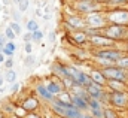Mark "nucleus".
I'll return each mask as SVG.
<instances>
[{"mask_svg":"<svg viewBox=\"0 0 128 118\" xmlns=\"http://www.w3.org/2000/svg\"><path fill=\"white\" fill-rule=\"evenodd\" d=\"M3 64H4V67H6V69H12V67H14V58H12V57L6 58Z\"/></svg>","mask_w":128,"mask_h":118,"instance_id":"nucleus-33","label":"nucleus"},{"mask_svg":"<svg viewBox=\"0 0 128 118\" xmlns=\"http://www.w3.org/2000/svg\"><path fill=\"white\" fill-rule=\"evenodd\" d=\"M80 115H82V111L78 109L76 106L74 108H64V112H63L64 118H80Z\"/></svg>","mask_w":128,"mask_h":118,"instance_id":"nucleus-16","label":"nucleus"},{"mask_svg":"<svg viewBox=\"0 0 128 118\" xmlns=\"http://www.w3.org/2000/svg\"><path fill=\"white\" fill-rule=\"evenodd\" d=\"M4 81H8L9 84H14L16 82V72L12 70V69H8L6 73H4Z\"/></svg>","mask_w":128,"mask_h":118,"instance_id":"nucleus-20","label":"nucleus"},{"mask_svg":"<svg viewBox=\"0 0 128 118\" xmlns=\"http://www.w3.org/2000/svg\"><path fill=\"white\" fill-rule=\"evenodd\" d=\"M73 8L80 14H90L101 9V3L97 0H74Z\"/></svg>","mask_w":128,"mask_h":118,"instance_id":"nucleus-5","label":"nucleus"},{"mask_svg":"<svg viewBox=\"0 0 128 118\" xmlns=\"http://www.w3.org/2000/svg\"><path fill=\"white\" fill-rule=\"evenodd\" d=\"M4 54H3V52H0V64H2V63H4Z\"/></svg>","mask_w":128,"mask_h":118,"instance_id":"nucleus-41","label":"nucleus"},{"mask_svg":"<svg viewBox=\"0 0 128 118\" xmlns=\"http://www.w3.org/2000/svg\"><path fill=\"white\" fill-rule=\"evenodd\" d=\"M107 21L110 24H121V26H128V11L124 8H115L106 14Z\"/></svg>","mask_w":128,"mask_h":118,"instance_id":"nucleus-3","label":"nucleus"},{"mask_svg":"<svg viewBox=\"0 0 128 118\" xmlns=\"http://www.w3.org/2000/svg\"><path fill=\"white\" fill-rule=\"evenodd\" d=\"M20 87H21V85H20L18 82H14V84H12V87H10V91H12V93H16V91L20 90Z\"/></svg>","mask_w":128,"mask_h":118,"instance_id":"nucleus-36","label":"nucleus"},{"mask_svg":"<svg viewBox=\"0 0 128 118\" xmlns=\"http://www.w3.org/2000/svg\"><path fill=\"white\" fill-rule=\"evenodd\" d=\"M80 118H94V117H92V115H88V114H84V112H82Z\"/></svg>","mask_w":128,"mask_h":118,"instance_id":"nucleus-42","label":"nucleus"},{"mask_svg":"<svg viewBox=\"0 0 128 118\" xmlns=\"http://www.w3.org/2000/svg\"><path fill=\"white\" fill-rule=\"evenodd\" d=\"M20 18H21V15H20V12H14V20L18 23L20 21Z\"/></svg>","mask_w":128,"mask_h":118,"instance_id":"nucleus-39","label":"nucleus"},{"mask_svg":"<svg viewBox=\"0 0 128 118\" xmlns=\"http://www.w3.org/2000/svg\"><path fill=\"white\" fill-rule=\"evenodd\" d=\"M72 103L80 109V111H90V105H88V100H85L84 97L80 96H72Z\"/></svg>","mask_w":128,"mask_h":118,"instance_id":"nucleus-11","label":"nucleus"},{"mask_svg":"<svg viewBox=\"0 0 128 118\" xmlns=\"http://www.w3.org/2000/svg\"><path fill=\"white\" fill-rule=\"evenodd\" d=\"M90 42H91L94 46H97V48H112V46L115 45V40L110 39V37H107V36H104L103 33L92 34V36L90 37Z\"/></svg>","mask_w":128,"mask_h":118,"instance_id":"nucleus-8","label":"nucleus"},{"mask_svg":"<svg viewBox=\"0 0 128 118\" xmlns=\"http://www.w3.org/2000/svg\"><path fill=\"white\" fill-rule=\"evenodd\" d=\"M97 2H100V3H106L107 0H97Z\"/></svg>","mask_w":128,"mask_h":118,"instance_id":"nucleus-45","label":"nucleus"},{"mask_svg":"<svg viewBox=\"0 0 128 118\" xmlns=\"http://www.w3.org/2000/svg\"><path fill=\"white\" fill-rule=\"evenodd\" d=\"M94 55H96V58H106V60H110V61L116 63L124 55V52L112 46V48H100L98 51L94 52Z\"/></svg>","mask_w":128,"mask_h":118,"instance_id":"nucleus-6","label":"nucleus"},{"mask_svg":"<svg viewBox=\"0 0 128 118\" xmlns=\"http://www.w3.org/2000/svg\"><path fill=\"white\" fill-rule=\"evenodd\" d=\"M3 82H4V78H2V76H0V87L3 85Z\"/></svg>","mask_w":128,"mask_h":118,"instance_id":"nucleus-43","label":"nucleus"},{"mask_svg":"<svg viewBox=\"0 0 128 118\" xmlns=\"http://www.w3.org/2000/svg\"><path fill=\"white\" fill-rule=\"evenodd\" d=\"M27 8H28V0H21V2L18 3V11H20V12H26Z\"/></svg>","mask_w":128,"mask_h":118,"instance_id":"nucleus-30","label":"nucleus"},{"mask_svg":"<svg viewBox=\"0 0 128 118\" xmlns=\"http://www.w3.org/2000/svg\"><path fill=\"white\" fill-rule=\"evenodd\" d=\"M27 31H30V33H33V31H36V30H39V24H37V21H34V20H30L28 23H27Z\"/></svg>","mask_w":128,"mask_h":118,"instance_id":"nucleus-24","label":"nucleus"},{"mask_svg":"<svg viewBox=\"0 0 128 118\" xmlns=\"http://www.w3.org/2000/svg\"><path fill=\"white\" fill-rule=\"evenodd\" d=\"M42 39H43V33H42L40 30L33 31V40H34V42H40Z\"/></svg>","mask_w":128,"mask_h":118,"instance_id":"nucleus-32","label":"nucleus"},{"mask_svg":"<svg viewBox=\"0 0 128 118\" xmlns=\"http://www.w3.org/2000/svg\"><path fill=\"white\" fill-rule=\"evenodd\" d=\"M101 33L110 39H113L115 42L118 40H125L128 39V26H121V24H110L106 26L101 30Z\"/></svg>","mask_w":128,"mask_h":118,"instance_id":"nucleus-1","label":"nucleus"},{"mask_svg":"<svg viewBox=\"0 0 128 118\" xmlns=\"http://www.w3.org/2000/svg\"><path fill=\"white\" fill-rule=\"evenodd\" d=\"M107 85L112 91H127V85L124 81H118V79H107Z\"/></svg>","mask_w":128,"mask_h":118,"instance_id":"nucleus-13","label":"nucleus"},{"mask_svg":"<svg viewBox=\"0 0 128 118\" xmlns=\"http://www.w3.org/2000/svg\"><path fill=\"white\" fill-rule=\"evenodd\" d=\"M0 118H3V115H2V112H0Z\"/></svg>","mask_w":128,"mask_h":118,"instance_id":"nucleus-47","label":"nucleus"},{"mask_svg":"<svg viewBox=\"0 0 128 118\" xmlns=\"http://www.w3.org/2000/svg\"><path fill=\"white\" fill-rule=\"evenodd\" d=\"M4 34H6V37L9 39V40H14L15 37H16V34H15V31L10 29V26L9 27H6V30H4Z\"/></svg>","mask_w":128,"mask_h":118,"instance_id":"nucleus-27","label":"nucleus"},{"mask_svg":"<svg viewBox=\"0 0 128 118\" xmlns=\"http://www.w3.org/2000/svg\"><path fill=\"white\" fill-rule=\"evenodd\" d=\"M52 70H54V73H55L57 76H61V78H70L68 70H67V66H64V64H61V63H55V64L52 66Z\"/></svg>","mask_w":128,"mask_h":118,"instance_id":"nucleus-15","label":"nucleus"},{"mask_svg":"<svg viewBox=\"0 0 128 118\" xmlns=\"http://www.w3.org/2000/svg\"><path fill=\"white\" fill-rule=\"evenodd\" d=\"M6 42H8L6 34H4V33H3V34H0V43H2V45H6Z\"/></svg>","mask_w":128,"mask_h":118,"instance_id":"nucleus-38","label":"nucleus"},{"mask_svg":"<svg viewBox=\"0 0 128 118\" xmlns=\"http://www.w3.org/2000/svg\"><path fill=\"white\" fill-rule=\"evenodd\" d=\"M37 105H39V103H37V100H36L34 97H28V99H26V100L22 102L21 106H22L27 112H33V111L37 108Z\"/></svg>","mask_w":128,"mask_h":118,"instance_id":"nucleus-17","label":"nucleus"},{"mask_svg":"<svg viewBox=\"0 0 128 118\" xmlns=\"http://www.w3.org/2000/svg\"><path fill=\"white\" fill-rule=\"evenodd\" d=\"M109 103L116 108L128 106V93L127 91H112L109 93Z\"/></svg>","mask_w":128,"mask_h":118,"instance_id":"nucleus-7","label":"nucleus"},{"mask_svg":"<svg viewBox=\"0 0 128 118\" xmlns=\"http://www.w3.org/2000/svg\"><path fill=\"white\" fill-rule=\"evenodd\" d=\"M55 39H57V33L55 31H51L49 33V42H55Z\"/></svg>","mask_w":128,"mask_h":118,"instance_id":"nucleus-37","label":"nucleus"},{"mask_svg":"<svg viewBox=\"0 0 128 118\" xmlns=\"http://www.w3.org/2000/svg\"><path fill=\"white\" fill-rule=\"evenodd\" d=\"M101 100H98V99H94V97H91L90 100H88V105H90V109H98V108H103L101 106Z\"/></svg>","mask_w":128,"mask_h":118,"instance_id":"nucleus-22","label":"nucleus"},{"mask_svg":"<svg viewBox=\"0 0 128 118\" xmlns=\"http://www.w3.org/2000/svg\"><path fill=\"white\" fill-rule=\"evenodd\" d=\"M15 51H16V45H15L12 40H8L6 45H4V48H3V54L8 55V57H14Z\"/></svg>","mask_w":128,"mask_h":118,"instance_id":"nucleus-19","label":"nucleus"},{"mask_svg":"<svg viewBox=\"0 0 128 118\" xmlns=\"http://www.w3.org/2000/svg\"><path fill=\"white\" fill-rule=\"evenodd\" d=\"M91 115L94 118H104V109L103 108H98V109H90Z\"/></svg>","mask_w":128,"mask_h":118,"instance_id":"nucleus-25","label":"nucleus"},{"mask_svg":"<svg viewBox=\"0 0 128 118\" xmlns=\"http://www.w3.org/2000/svg\"><path fill=\"white\" fill-rule=\"evenodd\" d=\"M3 48H4V45H2V43H0V52H3Z\"/></svg>","mask_w":128,"mask_h":118,"instance_id":"nucleus-44","label":"nucleus"},{"mask_svg":"<svg viewBox=\"0 0 128 118\" xmlns=\"http://www.w3.org/2000/svg\"><path fill=\"white\" fill-rule=\"evenodd\" d=\"M36 91H37V94H39L42 99H45V100H48V102H52V100H54V94L46 88V85L37 84V85H36Z\"/></svg>","mask_w":128,"mask_h":118,"instance_id":"nucleus-10","label":"nucleus"},{"mask_svg":"<svg viewBox=\"0 0 128 118\" xmlns=\"http://www.w3.org/2000/svg\"><path fill=\"white\" fill-rule=\"evenodd\" d=\"M73 39H74L76 43L82 45V43H85L90 37H88V33H86L85 30H84V31H82V30H78L76 33H73Z\"/></svg>","mask_w":128,"mask_h":118,"instance_id":"nucleus-18","label":"nucleus"},{"mask_svg":"<svg viewBox=\"0 0 128 118\" xmlns=\"http://www.w3.org/2000/svg\"><path fill=\"white\" fill-rule=\"evenodd\" d=\"M9 26H10V29L15 31V34H16V36H18V34H21V26H20V23H16V21H12Z\"/></svg>","mask_w":128,"mask_h":118,"instance_id":"nucleus-28","label":"nucleus"},{"mask_svg":"<svg viewBox=\"0 0 128 118\" xmlns=\"http://www.w3.org/2000/svg\"><path fill=\"white\" fill-rule=\"evenodd\" d=\"M27 118H42V117H39L37 114H28V115H27Z\"/></svg>","mask_w":128,"mask_h":118,"instance_id":"nucleus-40","label":"nucleus"},{"mask_svg":"<svg viewBox=\"0 0 128 118\" xmlns=\"http://www.w3.org/2000/svg\"><path fill=\"white\" fill-rule=\"evenodd\" d=\"M90 76H91L92 82H96V84H100V85H103V87L107 84V78L103 75V72H101V70H97V69H94V70L90 73Z\"/></svg>","mask_w":128,"mask_h":118,"instance_id":"nucleus-12","label":"nucleus"},{"mask_svg":"<svg viewBox=\"0 0 128 118\" xmlns=\"http://www.w3.org/2000/svg\"><path fill=\"white\" fill-rule=\"evenodd\" d=\"M127 3H128V0H107L106 2V5L112 6V8H119V6H124Z\"/></svg>","mask_w":128,"mask_h":118,"instance_id":"nucleus-21","label":"nucleus"},{"mask_svg":"<svg viewBox=\"0 0 128 118\" xmlns=\"http://www.w3.org/2000/svg\"><path fill=\"white\" fill-rule=\"evenodd\" d=\"M116 66H119V67L127 69V70H128V55H122L121 58L116 61Z\"/></svg>","mask_w":128,"mask_h":118,"instance_id":"nucleus-23","label":"nucleus"},{"mask_svg":"<svg viewBox=\"0 0 128 118\" xmlns=\"http://www.w3.org/2000/svg\"><path fill=\"white\" fill-rule=\"evenodd\" d=\"M14 114L16 115V117H20V118H22V117H26L27 115V111L22 108V106H20V108H16V109H14Z\"/></svg>","mask_w":128,"mask_h":118,"instance_id":"nucleus-29","label":"nucleus"},{"mask_svg":"<svg viewBox=\"0 0 128 118\" xmlns=\"http://www.w3.org/2000/svg\"><path fill=\"white\" fill-rule=\"evenodd\" d=\"M127 51H128V45H127Z\"/></svg>","mask_w":128,"mask_h":118,"instance_id":"nucleus-48","label":"nucleus"},{"mask_svg":"<svg viewBox=\"0 0 128 118\" xmlns=\"http://www.w3.org/2000/svg\"><path fill=\"white\" fill-rule=\"evenodd\" d=\"M46 88L49 90L54 96H58L63 90V82H60V81H48L46 82Z\"/></svg>","mask_w":128,"mask_h":118,"instance_id":"nucleus-14","label":"nucleus"},{"mask_svg":"<svg viewBox=\"0 0 128 118\" xmlns=\"http://www.w3.org/2000/svg\"><path fill=\"white\" fill-rule=\"evenodd\" d=\"M24 63H26V66H27V67H33V66H34V63H36V57L32 55V54H28V55H27V58L24 60Z\"/></svg>","mask_w":128,"mask_h":118,"instance_id":"nucleus-26","label":"nucleus"},{"mask_svg":"<svg viewBox=\"0 0 128 118\" xmlns=\"http://www.w3.org/2000/svg\"><path fill=\"white\" fill-rule=\"evenodd\" d=\"M26 52H27V54H32V52H33L32 42H26Z\"/></svg>","mask_w":128,"mask_h":118,"instance_id":"nucleus-35","label":"nucleus"},{"mask_svg":"<svg viewBox=\"0 0 128 118\" xmlns=\"http://www.w3.org/2000/svg\"><path fill=\"white\" fill-rule=\"evenodd\" d=\"M85 21H86V27H90V29L103 30L104 27H106L107 17H104V14H101L100 11H96V12H90V14H86Z\"/></svg>","mask_w":128,"mask_h":118,"instance_id":"nucleus-2","label":"nucleus"},{"mask_svg":"<svg viewBox=\"0 0 128 118\" xmlns=\"http://www.w3.org/2000/svg\"><path fill=\"white\" fill-rule=\"evenodd\" d=\"M101 72H103V75H104L107 79H118V81H124V82L128 79V70L119 67V66H116V64L103 67Z\"/></svg>","mask_w":128,"mask_h":118,"instance_id":"nucleus-4","label":"nucleus"},{"mask_svg":"<svg viewBox=\"0 0 128 118\" xmlns=\"http://www.w3.org/2000/svg\"><path fill=\"white\" fill-rule=\"evenodd\" d=\"M104 118H118V115L113 109L107 108V109H104Z\"/></svg>","mask_w":128,"mask_h":118,"instance_id":"nucleus-31","label":"nucleus"},{"mask_svg":"<svg viewBox=\"0 0 128 118\" xmlns=\"http://www.w3.org/2000/svg\"><path fill=\"white\" fill-rule=\"evenodd\" d=\"M22 39H24V42H32V40H33V33L27 31V33L24 34V37H22Z\"/></svg>","mask_w":128,"mask_h":118,"instance_id":"nucleus-34","label":"nucleus"},{"mask_svg":"<svg viewBox=\"0 0 128 118\" xmlns=\"http://www.w3.org/2000/svg\"><path fill=\"white\" fill-rule=\"evenodd\" d=\"M66 21H67V26L68 27H72V29H74V30H85L86 29L85 18H80L78 15H70V17H67Z\"/></svg>","mask_w":128,"mask_h":118,"instance_id":"nucleus-9","label":"nucleus"},{"mask_svg":"<svg viewBox=\"0 0 128 118\" xmlns=\"http://www.w3.org/2000/svg\"><path fill=\"white\" fill-rule=\"evenodd\" d=\"M14 2H15V3H20V2H21V0H14Z\"/></svg>","mask_w":128,"mask_h":118,"instance_id":"nucleus-46","label":"nucleus"}]
</instances>
